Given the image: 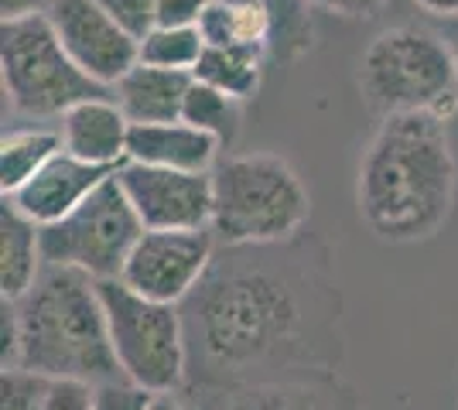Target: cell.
<instances>
[{"label": "cell", "mask_w": 458, "mask_h": 410, "mask_svg": "<svg viewBox=\"0 0 458 410\" xmlns=\"http://www.w3.org/2000/svg\"><path fill=\"white\" fill-rule=\"evenodd\" d=\"M55 0H0V18L4 21H18L31 18V14H48Z\"/></svg>", "instance_id": "f546056e"}, {"label": "cell", "mask_w": 458, "mask_h": 410, "mask_svg": "<svg viewBox=\"0 0 458 410\" xmlns=\"http://www.w3.org/2000/svg\"><path fill=\"white\" fill-rule=\"evenodd\" d=\"M212 230H144L120 280L151 301L182 305L212 267Z\"/></svg>", "instance_id": "9c48e42d"}, {"label": "cell", "mask_w": 458, "mask_h": 410, "mask_svg": "<svg viewBox=\"0 0 458 410\" xmlns=\"http://www.w3.org/2000/svg\"><path fill=\"white\" fill-rule=\"evenodd\" d=\"M99 4L123 28H131L137 38H144L154 24H157V7H161V0H99Z\"/></svg>", "instance_id": "484cf974"}, {"label": "cell", "mask_w": 458, "mask_h": 410, "mask_svg": "<svg viewBox=\"0 0 458 410\" xmlns=\"http://www.w3.org/2000/svg\"><path fill=\"white\" fill-rule=\"evenodd\" d=\"M189 86L191 72H174V69L137 62L114 86V99L131 123H172V120H182Z\"/></svg>", "instance_id": "9a60e30c"}, {"label": "cell", "mask_w": 458, "mask_h": 410, "mask_svg": "<svg viewBox=\"0 0 458 410\" xmlns=\"http://www.w3.org/2000/svg\"><path fill=\"white\" fill-rule=\"evenodd\" d=\"M41 410H96V383H86V380H52Z\"/></svg>", "instance_id": "4316f807"}, {"label": "cell", "mask_w": 458, "mask_h": 410, "mask_svg": "<svg viewBox=\"0 0 458 410\" xmlns=\"http://www.w3.org/2000/svg\"><path fill=\"white\" fill-rule=\"evenodd\" d=\"M52 380L24 366H4L0 376V410H41Z\"/></svg>", "instance_id": "cb8c5ba5"}, {"label": "cell", "mask_w": 458, "mask_h": 410, "mask_svg": "<svg viewBox=\"0 0 458 410\" xmlns=\"http://www.w3.org/2000/svg\"><path fill=\"white\" fill-rule=\"evenodd\" d=\"M270 18V62H298L315 48V18L308 0H257Z\"/></svg>", "instance_id": "44dd1931"}, {"label": "cell", "mask_w": 458, "mask_h": 410, "mask_svg": "<svg viewBox=\"0 0 458 410\" xmlns=\"http://www.w3.org/2000/svg\"><path fill=\"white\" fill-rule=\"evenodd\" d=\"M311 215L305 181L281 155H233L212 168L209 230L223 247H274L294 239Z\"/></svg>", "instance_id": "277c9868"}, {"label": "cell", "mask_w": 458, "mask_h": 410, "mask_svg": "<svg viewBox=\"0 0 458 410\" xmlns=\"http://www.w3.org/2000/svg\"><path fill=\"white\" fill-rule=\"evenodd\" d=\"M212 0H161L157 7V24H174V28H199Z\"/></svg>", "instance_id": "83f0119b"}, {"label": "cell", "mask_w": 458, "mask_h": 410, "mask_svg": "<svg viewBox=\"0 0 458 410\" xmlns=\"http://www.w3.org/2000/svg\"><path fill=\"white\" fill-rule=\"evenodd\" d=\"M48 21L72 62L106 89H114L140 62V38L99 0H55L48 7Z\"/></svg>", "instance_id": "30bf717a"}, {"label": "cell", "mask_w": 458, "mask_h": 410, "mask_svg": "<svg viewBox=\"0 0 458 410\" xmlns=\"http://www.w3.org/2000/svg\"><path fill=\"white\" fill-rule=\"evenodd\" d=\"M441 35H445V38H448V45H452V55H455V65H458V18H448V21H445Z\"/></svg>", "instance_id": "1f68e13d"}, {"label": "cell", "mask_w": 458, "mask_h": 410, "mask_svg": "<svg viewBox=\"0 0 458 410\" xmlns=\"http://www.w3.org/2000/svg\"><path fill=\"white\" fill-rule=\"evenodd\" d=\"M455 185L448 123L435 113H390L360 157V219L386 243L431 239L452 213Z\"/></svg>", "instance_id": "7a4b0ae2"}, {"label": "cell", "mask_w": 458, "mask_h": 410, "mask_svg": "<svg viewBox=\"0 0 458 410\" xmlns=\"http://www.w3.org/2000/svg\"><path fill=\"white\" fill-rule=\"evenodd\" d=\"M110 175H114L110 168L79 161L69 151H58L31 181H24L14 196L4 198H11V205L28 215L31 222L52 226L58 219H65L76 205H82Z\"/></svg>", "instance_id": "7c38bea8"}, {"label": "cell", "mask_w": 458, "mask_h": 410, "mask_svg": "<svg viewBox=\"0 0 458 410\" xmlns=\"http://www.w3.org/2000/svg\"><path fill=\"white\" fill-rule=\"evenodd\" d=\"M182 305L195 359L219 380H243L284 359L305 332V301L291 277L247 256L212 264Z\"/></svg>", "instance_id": "6da1fadb"}, {"label": "cell", "mask_w": 458, "mask_h": 410, "mask_svg": "<svg viewBox=\"0 0 458 410\" xmlns=\"http://www.w3.org/2000/svg\"><path fill=\"white\" fill-rule=\"evenodd\" d=\"M360 93L380 117L390 113H458V65L441 31L397 24L383 28L360 59Z\"/></svg>", "instance_id": "5b68a950"}, {"label": "cell", "mask_w": 458, "mask_h": 410, "mask_svg": "<svg viewBox=\"0 0 458 410\" xmlns=\"http://www.w3.org/2000/svg\"><path fill=\"white\" fill-rule=\"evenodd\" d=\"M140 233L144 222L114 172L65 219L41 226V256L52 267H72L96 280H110L120 277Z\"/></svg>", "instance_id": "ba28073f"}, {"label": "cell", "mask_w": 458, "mask_h": 410, "mask_svg": "<svg viewBox=\"0 0 458 410\" xmlns=\"http://www.w3.org/2000/svg\"><path fill=\"white\" fill-rule=\"evenodd\" d=\"M308 4L318 7V11H328V14H339V18L360 21L380 14L390 0H308Z\"/></svg>", "instance_id": "f1b7e54d"}, {"label": "cell", "mask_w": 458, "mask_h": 410, "mask_svg": "<svg viewBox=\"0 0 458 410\" xmlns=\"http://www.w3.org/2000/svg\"><path fill=\"white\" fill-rule=\"evenodd\" d=\"M157 393H148L127 383V380H110L96 387V410H148Z\"/></svg>", "instance_id": "d4e9b609"}, {"label": "cell", "mask_w": 458, "mask_h": 410, "mask_svg": "<svg viewBox=\"0 0 458 410\" xmlns=\"http://www.w3.org/2000/svg\"><path fill=\"white\" fill-rule=\"evenodd\" d=\"M0 79L11 110L35 120L62 117L79 99L110 93L72 62L48 14L0 24Z\"/></svg>", "instance_id": "52a82bcc"}, {"label": "cell", "mask_w": 458, "mask_h": 410, "mask_svg": "<svg viewBox=\"0 0 458 410\" xmlns=\"http://www.w3.org/2000/svg\"><path fill=\"white\" fill-rule=\"evenodd\" d=\"M420 11L435 14V18H458V0H414Z\"/></svg>", "instance_id": "4dcf8cb0"}, {"label": "cell", "mask_w": 458, "mask_h": 410, "mask_svg": "<svg viewBox=\"0 0 458 410\" xmlns=\"http://www.w3.org/2000/svg\"><path fill=\"white\" fill-rule=\"evenodd\" d=\"M209 410H339L328 393L308 383H253L223 393Z\"/></svg>", "instance_id": "ffe728a7"}, {"label": "cell", "mask_w": 458, "mask_h": 410, "mask_svg": "<svg viewBox=\"0 0 458 410\" xmlns=\"http://www.w3.org/2000/svg\"><path fill=\"white\" fill-rule=\"evenodd\" d=\"M182 120L212 134L226 147L229 140L240 134V99L226 96V93H219V89H212V86L191 76L185 106H182Z\"/></svg>", "instance_id": "7402d4cb"}, {"label": "cell", "mask_w": 458, "mask_h": 410, "mask_svg": "<svg viewBox=\"0 0 458 410\" xmlns=\"http://www.w3.org/2000/svg\"><path fill=\"white\" fill-rule=\"evenodd\" d=\"M264 52H253V48H219V45H206L199 65L191 69V76L199 82H206L212 89L226 93V96L247 99L257 96L260 89V79H264Z\"/></svg>", "instance_id": "ac0fdd59"}, {"label": "cell", "mask_w": 458, "mask_h": 410, "mask_svg": "<svg viewBox=\"0 0 458 410\" xmlns=\"http://www.w3.org/2000/svg\"><path fill=\"white\" fill-rule=\"evenodd\" d=\"M58 134H62V151H69L79 161H89L110 172L127 161L131 120L114 99V89L106 96L79 99L76 106H69L58 117Z\"/></svg>", "instance_id": "4fadbf2b"}, {"label": "cell", "mask_w": 458, "mask_h": 410, "mask_svg": "<svg viewBox=\"0 0 458 410\" xmlns=\"http://www.w3.org/2000/svg\"><path fill=\"white\" fill-rule=\"evenodd\" d=\"M62 151V134L48 127H24L11 130L0 140V188L4 196H14L24 181L38 175L41 168Z\"/></svg>", "instance_id": "d6986e66"}, {"label": "cell", "mask_w": 458, "mask_h": 410, "mask_svg": "<svg viewBox=\"0 0 458 410\" xmlns=\"http://www.w3.org/2000/svg\"><path fill=\"white\" fill-rule=\"evenodd\" d=\"M110 346L127 383L148 393H174L189 370V335L178 305L151 301L120 277L99 280Z\"/></svg>", "instance_id": "8992f818"}, {"label": "cell", "mask_w": 458, "mask_h": 410, "mask_svg": "<svg viewBox=\"0 0 458 410\" xmlns=\"http://www.w3.org/2000/svg\"><path fill=\"white\" fill-rule=\"evenodd\" d=\"M223 144L212 134L191 127L185 120L172 123H131L127 161L174 168V172H212Z\"/></svg>", "instance_id": "5bb4252c"}, {"label": "cell", "mask_w": 458, "mask_h": 410, "mask_svg": "<svg viewBox=\"0 0 458 410\" xmlns=\"http://www.w3.org/2000/svg\"><path fill=\"white\" fill-rule=\"evenodd\" d=\"M41 271H45L41 226L18 213L11 205V198H4V209H0V297L21 301L35 288Z\"/></svg>", "instance_id": "2e32d148"}, {"label": "cell", "mask_w": 458, "mask_h": 410, "mask_svg": "<svg viewBox=\"0 0 458 410\" xmlns=\"http://www.w3.org/2000/svg\"><path fill=\"white\" fill-rule=\"evenodd\" d=\"M199 31H202L206 45L253 48V52H264L270 62L274 28H270L267 11L257 0H212L199 21Z\"/></svg>", "instance_id": "e0dca14e"}, {"label": "cell", "mask_w": 458, "mask_h": 410, "mask_svg": "<svg viewBox=\"0 0 458 410\" xmlns=\"http://www.w3.org/2000/svg\"><path fill=\"white\" fill-rule=\"evenodd\" d=\"M116 181L137 209L144 230H209L212 172H174L123 161Z\"/></svg>", "instance_id": "8fae6325"}, {"label": "cell", "mask_w": 458, "mask_h": 410, "mask_svg": "<svg viewBox=\"0 0 458 410\" xmlns=\"http://www.w3.org/2000/svg\"><path fill=\"white\" fill-rule=\"evenodd\" d=\"M148 410H185V407L178 400H172V393H161V397H154Z\"/></svg>", "instance_id": "d6a6232c"}, {"label": "cell", "mask_w": 458, "mask_h": 410, "mask_svg": "<svg viewBox=\"0 0 458 410\" xmlns=\"http://www.w3.org/2000/svg\"><path fill=\"white\" fill-rule=\"evenodd\" d=\"M14 305V363L48 380L110 383L116 366L99 280L72 267L45 264L35 288Z\"/></svg>", "instance_id": "3957f363"}, {"label": "cell", "mask_w": 458, "mask_h": 410, "mask_svg": "<svg viewBox=\"0 0 458 410\" xmlns=\"http://www.w3.org/2000/svg\"><path fill=\"white\" fill-rule=\"evenodd\" d=\"M206 52V38L199 28H174V24H154L140 38V62L174 72H191Z\"/></svg>", "instance_id": "603a6c76"}]
</instances>
